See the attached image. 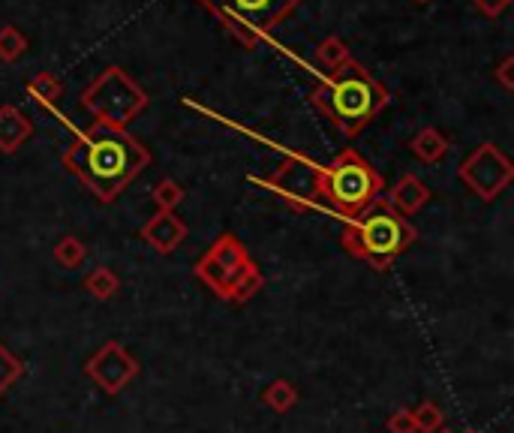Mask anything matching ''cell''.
<instances>
[{"mask_svg": "<svg viewBox=\"0 0 514 433\" xmlns=\"http://www.w3.org/2000/svg\"><path fill=\"white\" fill-rule=\"evenodd\" d=\"M61 163L97 202L112 205L151 166V151L127 130L94 124L64 148Z\"/></svg>", "mask_w": 514, "mask_h": 433, "instance_id": "cell-1", "label": "cell"}, {"mask_svg": "<svg viewBox=\"0 0 514 433\" xmlns=\"http://www.w3.org/2000/svg\"><path fill=\"white\" fill-rule=\"evenodd\" d=\"M313 106L343 136H358L385 106L388 91L358 61H346L313 91Z\"/></svg>", "mask_w": 514, "mask_h": 433, "instance_id": "cell-2", "label": "cell"}, {"mask_svg": "<svg viewBox=\"0 0 514 433\" xmlns=\"http://www.w3.org/2000/svg\"><path fill=\"white\" fill-rule=\"evenodd\" d=\"M412 241H418L415 226L382 196L352 217L340 235L343 250L352 259L367 262L373 271H388L394 259L412 247Z\"/></svg>", "mask_w": 514, "mask_h": 433, "instance_id": "cell-3", "label": "cell"}, {"mask_svg": "<svg viewBox=\"0 0 514 433\" xmlns=\"http://www.w3.org/2000/svg\"><path fill=\"white\" fill-rule=\"evenodd\" d=\"M382 187V175L355 148L340 151L325 166H313V199L349 220L379 199Z\"/></svg>", "mask_w": 514, "mask_h": 433, "instance_id": "cell-4", "label": "cell"}, {"mask_svg": "<svg viewBox=\"0 0 514 433\" xmlns=\"http://www.w3.org/2000/svg\"><path fill=\"white\" fill-rule=\"evenodd\" d=\"M193 274L199 283H205L220 301L244 304L250 301L262 286L265 277L259 265L250 259L247 247L238 241L235 232H223L193 265Z\"/></svg>", "mask_w": 514, "mask_h": 433, "instance_id": "cell-5", "label": "cell"}, {"mask_svg": "<svg viewBox=\"0 0 514 433\" xmlns=\"http://www.w3.org/2000/svg\"><path fill=\"white\" fill-rule=\"evenodd\" d=\"M82 109L94 118L97 127L109 130H127L130 121H136L148 109V94L139 88V82L121 70L106 67L85 91H82Z\"/></svg>", "mask_w": 514, "mask_h": 433, "instance_id": "cell-6", "label": "cell"}, {"mask_svg": "<svg viewBox=\"0 0 514 433\" xmlns=\"http://www.w3.org/2000/svg\"><path fill=\"white\" fill-rule=\"evenodd\" d=\"M457 181L475 193L481 202H493L496 196H502L508 190V184L514 181V163L493 145V142H481L457 169Z\"/></svg>", "mask_w": 514, "mask_h": 433, "instance_id": "cell-7", "label": "cell"}, {"mask_svg": "<svg viewBox=\"0 0 514 433\" xmlns=\"http://www.w3.org/2000/svg\"><path fill=\"white\" fill-rule=\"evenodd\" d=\"M202 4L220 19L223 28L229 25H247L262 40L286 19L292 16L304 0H202Z\"/></svg>", "mask_w": 514, "mask_h": 433, "instance_id": "cell-8", "label": "cell"}, {"mask_svg": "<svg viewBox=\"0 0 514 433\" xmlns=\"http://www.w3.org/2000/svg\"><path fill=\"white\" fill-rule=\"evenodd\" d=\"M85 373L88 379L109 397H118L121 391H127L136 376L142 373V364L136 361V355L130 349H124L118 340H106L88 361H85Z\"/></svg>", "mask_w": 514, "mask_h": 433, "instance_id": "cell-9", "label": "cell"}, {"mask_svg": "<svg viewBox=\"0 0 514 433\" xmlns=\"http://www.w3.org/2000/svg\"><path fill=\"white\" fill-rule=\"evenodd\" d=\"M187 223L175 214V211H157L142 229H139V238L160 256H169L175 253L184 241H187Z\"/></svg>", "mask_w": 514, "mask_h": 433, "instance_id": "cell-10", "label": "cell"}, {"mask_svg": "<svg viewBox=\"0 0 514 433\" xmlns=\"http://www.w3.org/2000/svg\"><path fill=\"white\" fill-rule=\"evenodd\" d=\"M34 136V121L19 106H0V154H16Z\"/></svg>", "mask_w": 514, "mask_h": 433, "instance_id": "cell-11", "label": "cell"}, {"mask_svg": "<svg viewBox=\"0 0 514 433\" xmlns=\"http://www.w3.org/2000/svg\"><path fill=\"white\" fill-rule=\"evenodd\" d=\"M430 199H433V193H430V187H427L418 175H403V178L394 184L391 196H388V202H391L403 217L418 214Z\"/></svg>", "mask_w": 514, "mask_h": 433, "instance_id": "cell-12", "label": "cell"}, {"mask_svg": "<svg viewBox=\"0 0 514 433\" xmlns=\"http://www.w3.org/2000/svg\"><path fill=\"white\" fill-rule=\"evenodd\" d=\"M448 136L445 133H439L436 127H424V130H418L415 136H412V142H409V151H412V157L415 160H421V163H442L445 160V154H448Z\"/></svg>", "mask_w": 514, "mask_h": 433, "instance_id": "cell-13", "label": "cell"}, {"mask_svg": "<svg viewBox=\"0 0 514 433\" xmlns=\"http://www.w3.org/2000/svg\"><path fill=\"white\" fill-rule=\"evenodd\" d=\"M262 403L277 412V415H286L295 403H298V388L292 379H271L265 388H262Z\"/></svg>", "mask_w": 514, "mask_h": 433, "instance_id": "cell-14", "label": "cell"}, {"mask_svg": "<svg viewBox=\"0 0 514 433\" xmlns=\"http://www.w3.org/2000/svg\"><path fill=\"white\" fill-rule=\"evenodd\" d=\"M82 289H85L91 298H97V301H109V298H115V295H118V289H121V277H118L112 268L100 265V268H94V271L82 280Z\"/></svg>", "mask_w": 514, "mask_h": 433, "instance_id": "cell-15", "label": "cell"}, {"mask_svg": "<svg viewBox=\"0 0 514 433\" xmlns=\"http://www.w3.org/2000/svg\"><path fill=\"white\" fill-rule=\"evenodd\" d=\"M28 94H31L37 103L55 109V106L61 103V97H64V82H61L58 76H52V73H40L37 79L28 82Z\"/></svg>", "mask_w": 514, "mask_h": 433, "instance_id": "cell-16", "label": "cell"}, {"mask_svg": "<svg viewBox=\"0 0 514 433\" xmlns=\"http://www.w3.org/2000/svg\"><path fill=\"white\" fill-rule=\"evenodd\" d=\"M316 61L325 67V70H337V67H343L346 61H352V52H349V46H346V40H340L337 34H331V37H325L319 46H316Z\"/></svg>", "mask_w": 514, "mask_h": 433, "instance_id": "cell-17", "label": "cell"}, {"mask_svg": "<svg viewBox=\"0 0 514 433\" xmlns=\"http://www.w3.org/2000/svg\"><path fill=\"white\" fill-rule=\"evenodd\" d=\"M412 412V424H415V433H436V430H442L445 427V412H442V406L436 403V400H421L415 409H409Z\"/></svg>", "mask_w": 514, "mask_h": 433, "instance_id": "cell-18", "label": "cell"}, {"mask_svg": "<svg viewBox=\"0 0 514 433\" xmlns=\"http://www.w3.org/2000/svg\"><path fill=\"white\" fill-rule=\"evenodd\" d=\"M52 256H55V262H58L61 268H79V265H85V259H88V247H85L82 238L64 235V238H58Z\"/></svg>", "mask_w": 514, "mask_h": 433, "instance_id": "cell-19", "label": "cell"}, {"mask_svg": "<svg viewBox=\"0 0 514 433\" xmlns=\"http://www.w3.org/2000/svg\"><path fill=\"white\" fill-rule=\"evenodd\" d=\"M25 52H28V37L22 34V28H16V25L0 28V61L16 64Z\"/></svg>", "mask_w": 514, "mask_h": 433, "instance_id": "cell-20", "label": "cell"}, {"mask_svg": "<svg viewBox=\"0 0 514 433\" xmlns=\"http://www.w3.org/2000/svg\"><path fill=\"white\" fill-rule=\"evenodd\" d=\"M22 376H25V361L0 343V397H4Z\"/></svg>", "mask_w": 514, "mask_h": 433, "instance_id": "cell-21", "label": "cell"}, {"mask_svg": "<svg viewBox=\"0 0 514 433\" xmlns=\"http://www.w3.org/2000/svg\"><path fill=\"white\" fill-rule=\"evenodd\" d=\"M184 187L178 184V181H172V178H163L157 187H154V193H151V199H154V205L160 208V211H178V205L184 202Z\"/></svg>", "mask_w": 514, "mask_h": 433, "instance_id": "cell-22", "label": "cell"}, {"mask_svg": "<svg viewBox=\"0 0 514 433\" xmlns=\"http://www.w3.org/2000/svg\"><path fill=\"white\" fill-rule=\"evenodd\" d=\"M385 427H388V433H415L412 412H409V409H397V412H391V415H388V421H385Z\"/></svg>", "mask_w": 514, "mask_h": 433, "instance_id": "cell-23", "label": "cell"}, {"mask_svg": "<svg viewBox=\"0 0 514 433\" xmlns=\"http://www.w3.org/2000/svg\"><path fill=\"white\" fill-rule=\"evenodd\" d=\"M493 79L502 85V91H514V55H505L493 73Z\"/></svg>", "mask_w": 514, "mask_h": 433, "instance_id": "cell-24", "label": "cell"}, {"mask_svg": "<svg viewBox=\"0 0 514 433\" xmlns=\"http://www.w3.org/2000/svg\"><path fill=\"white\" fill-rule=\"evenodd\" d=\"M508 4H511V0H475L478 13H481V16H487V19L502 16V13L508 10Z\"/></svg>", "mask_w": 514, "mask_h": 433, "instance_id": "cell-25", "label": "cell"}, {"mask_svg": "<svg viewBox=\"0 0 514 433\" xmlns=\"http://www.w3.org/2000/svg\"><path fill=\"white\" fill-rule=\"evenodd\" d=\"M436 433H454V430H445V427H442V430H436Z\"/></svg>", "mask_w": 514, "mask_h": 433, "instance_id": "cell-26", "label": "cell"}, {"mask_svg": "<svg viewBox=\"0 0 514 433\" xmlns=\"http://www.w3.org/2000/svg\"><path fill=\"white\" fill-rule=\"evenodd\" d=\"M415 4H427V0H415Z\"/></svg>", "mask_w": 514, "mask_h": 433, "instance_id": "cell-27", "label": "cell"}, {"mask_svg": "<svg viewBox=\"0 0 514 433\" xmlns=\"http://www.w3.org/2000/svg\"><path fill=\"white\" fill-rule=\"evenodd\" d=\"M463 433H478V430H463Z\"/></svg>", "mask_w": 514, "mask_h": 433, "instance_id": "cell-28", "label": "cell"}]
</instances>
